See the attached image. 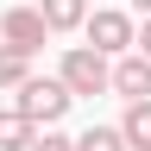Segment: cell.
Wrapping results in <instances>:
<instances>
[{
	"instance_id": "obj_1",
	"label": "cell",
	"mask_w": 151,
	"mask_h": 151,
	"mask_svg": "<svg viewBox=\"0 0 151 151\" xmlns=\"http://www.w3.org/2000/svg\"><path fill=\"white\" fill-rule=\"evenodd\" d=\"M69 101L76 94L57 82V76H25V82H19V113H25L32 126H57L69 113Z\"/></svg>"
},
{
	"instance_id": "obj_2",
	"label": "cell",
	"mask_w": 151,
	"mask_h": 151,
	"mask_svg": "<svg viewBox=\"0 0 151 151\" xmlns=\"http://www.w3.org/2000/svg\"><path fill=\"white\" fill-rule=\"evenodd\" d=\"M57 82H63L69 94H107V57L94 50V44H69Z\"/></svg>"
},
{
	"instance_id": "obj_3",
	"label": "cell",
	"mask_w": 151,
	"mask_h": 151,
	"mask_svg": "<svg viewBox=\"0 0 151 151\" xmlns=\"http://www.w3.org/2000/svg\"><path fill=\"white\" fill-rule=\"evenodd\" d=\"M76 32H88V44L101 50V57L132 50V19H126L120 6H94V13H82V25H76Z\"/></svg>"
},
{
	"instance_id": "obj_4",
	"label": "cell",
	"mask_w": 151,
	"mask_h": 151,
	"mask_svg": "<svg viewBox=\"0 0 151 151\" xmlns=\"http://www.w3.org/2000/svg\"><path fill=\"white\" fill-rule=\"evenodd\" d=\"M0 44H13V50H44L50 44V25H44V13L38 6H6L0 13Z\"/></svg>"
},
{
	"instance_id": "obj_5",
	"label": "cell",
	"mask_w": 151,
	"mask_h": 151,
	"mask_svg": "<svg viewBox=\"0 0 151 151\" xmlns=\"http://www.w3.org/2000/svg\"><path fill=\"white\" fill-rule=\"evenodd\" d=\"M107 88L126 94V101H139V94H151V57L145 50H120L107 63Z\"/></svg>"
},
{
	"instance_id": "obj_6",
	"label": "cell",
	"mask_w": 151,
	"mask_h": 151,
	"mask_svg": "<svg viewBox=\"0 0 151 151\" xmlns=\"http://www.w3.org/2000/svg\"><path fill=\"white\" fill-rule=\"evenodd\" d=\"M120 139H126V151H151V94H139V101H126Z\"/></svg>"
},
{
	"instance_id": "obj_7",
	"label": "cell",
	"mask_w": 151,
	"mask_h": 151,
	"mask_svg": "<svg viewBox=\"0 0 151 151\" xmlns=\"http://www.w3.org/2000/svg\"><path fill=\"white\" fill-rule=\"evenodd\" d=\"M38 13H44L50 32H76V25H82V13H88V0H38Z\"/></svg>"
},
{
	"instance_id": "obj_8",
	"label": "cell",
	"mask_w": 151,
	"mask_h": 151,
	"mask_svg": "<svg viewBox=\"0 0 151 151\" xmlns=\"http://www.w3.org/2000/svg\"><path fill=\"white\" fill-rule=\"evenodd\" d=\"M32 120H25V113H19V107H6V113H0V151H25L32 145Z\"/></svg>"
},
{
	"instance_id": "obj_9",
	"label": "cell",
	"mask_w": 151,
	"mask_h": 151,
	"mask_svg": "<svg viewBox=\"0 0 151 151\" xmlns=\"http://www.w3.org/2000/svg\"><path fill=\"white\" fill-rule=\"evenodd\" d=\"M25 76H32V57L13 50V44H0V88H19Z\"/></svg>"
},
{
	"instance_id": "obj_10",
	"label": "cell",
	"mask_w": 151,
	"mask_h": 151,
	"mask_svg": "<svg viewBox=\"0 0 151 151\" xmlns=\"http://www.w3.org/2000/svg\"><path fill=\"white\" fill-rule=\"evenodd\" d=\"M76 151H126V139H120V126H88L82 139H69Z\"/></svg>"
},
{
	"instance_id": "obj_11",
	"label": "cell",
	"mask_w": 151,
	"mask_h": 151,
	"mask_svg": "<svg viewBox=\"0 0 151 151\" xmlns=\"http://www.w3.org/2000/svg\"><path fill=\"white\" fill-rule=\"evenodd\" d=\"M25 151H76L69 139H63V132H32V145Z\"/></svg>"
},
{
	"instance_id": "obj_12",
	"label": "cell",
	"mask_w": 151,
	"mask_h": 151,
	"mask_svg": "<svg viewBox=\"0 0 151 151\" xmlns=\"http://www.w3.org/2000/svg\"><path fill=\"white\" fill-rule=\"evenodd\" d=\"M132 50H145V57H151V13H145V25H132Z\"/></svg>"
},
{
	"instance_id": "obj_13",
	"label": "cell",
	"mask_w": 151,
	"mask_h": 151,
	"mask_svg": "<svg viewBox=\"0 0 151 151\" xmlns=\"http://www.w3.org/2000/svg\"><path fill=\"white\" fill-rule=\"evenodd\" d=\"M132 6H139V13H151V0H132Z\"/></svg>"
}]
</instances>
